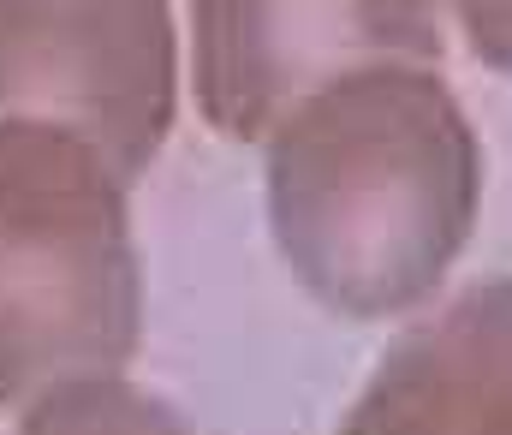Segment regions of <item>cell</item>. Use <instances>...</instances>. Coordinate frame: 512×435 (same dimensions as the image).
Masks as SVG:
<instances>
[{
  "label": "cell",
  "instance_id": "cell-1",
  "mask_svg": "<svg viewBox=\"0 0 512 435\" xmlns=\"http://www.w3.org/2000/svg\"><path fill=\"white\" fill-rule=\"evenodd\" d=\"M477 215V138L459 102L405 66L304 96L268 144V221L298 281L346 316L417 304Z\"/></svg>",
  "mask_w": 512,
  "mask_h": 435
},
{
  "label": "cell",
  "instance_id": "cell-2",
  "mask_svg": "<svg viewBox=\"0 0 512 435\" xmlns=\"http://www.w3.org/2000/svg\"><path fill=\"white\" fill-rule=\"evenodd\" d=\"M137 346L126 173L60 120L0 114V406Z\"/></svg>",
  "mask_w": 512,
  "mask_h": 435
},
{
  "label": "cell",
  "instance_id": "cell-3",
  "mask_svg": "<svg viewBox=\"0 0 512 435\" xmlns=\"http://www.w3.org/2000/svg\"><path fill=\"white\" fill-rule=\"evenodd\" d=\"M167 0H0V114L60 120L137 173L173 120Z\"/></svg>",
  "mask_w": 512,
  "mask_h": 435
},
{
  "label": "cell",
  "instance_id": "cell-4",
  "mask_svg": "<svg viewBox=\"0 0 512 435\" xmlns=\"http://www.w3.org/2000/svg\"><path fill=\"white\" fill-rule=\"evenodd\" d=\"M197 102L215 132L262 138L370 54H435L429 0H191Z\"/></svg>",
  "mask_w": 512,
  "mask_h": 435
},
{
  "label": "cell",
  "instance_id": "cell-5",
  "mask_svg": "<svg viewBox=\"0 0 512 435\" xmlns=\"http://www.w3.org/2000/svg\"><path fill=\"white\" fill-rule=\"evenodd\" d=\"M340 435H512V281L411 328Z\"/></svg>",
  "mask_w": 512,
  "mask_h": 435
},
{
  "label": "cell",
  "instance_id": "cell-6",
  "mask_svg": "<svg viewBox=\"0 0 512 435\" xmlns=\"http://www.w3.org/2000/svg\"><path fill=\"white\" fill-rule=\"evenodd\" d=\"M12 435H191L179 412H167L155 394L131 388L120 376H72L24 400V418Z\"/></svg>",
  "mask_w": 512,
  "mask_h": 435
}]
</instances>
